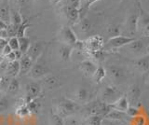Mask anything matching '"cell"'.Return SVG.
<instances>
[{"instance_id":"3","label":"cell","mask_w":149,"mask_h":125,"mask_svg":"<svg viewBox=\"0 0 149 125\" xmlns=\"http://www.w3.org/2000/svg\"><path fill=\"white\" fill-rule=\"evenodd\" d=\"M84 44V50L90 56L91 54L100 52V50H104V41L102 36L95 35L88 38L86 40L83 41Z\"/></svg>"},{"instance_id":"19","label":"cell","mask_w":149,"mask_h":125,"mask_svg":"<svg viewBox=\"0 0 149 125\" xmlns=\"http://www.w3.org/2000/svg\"><path fill=\"white\" fill-rule=\"evenodd\" d=\"M0 20L6 24H10V8L8 1L0 3Z\"/></svg>"},{"instance_id":"25","label":"cell","mask_w":149,"mask_h":125,"mask_svg":"<svg viewBox=\"0 0 149 125\" xmlns=\"http://www.w3.org/2000/svg\"><path fill=\"white\" fill-rule=\"evenodd\" d=\"M88 91L85 88H79L76 94V98H77V104H85L88 100Z\"/></svg>"},{"instance_id":"47","label":"cell","mask_w":149,"mask_h":125,"mask_svg":"<svg viewBox=\"0 0 149 125\" xmlns=\"http://www.w3.org/2000/svg\"><path fill=\"white\" fill-rule=\"evenodd\" d=\"M14 6H23L28 2V0H11Z\"/></svg>"},{"instance_id":"16","label":"cell","mask_w":149,"mask_h":125,"mask_svg":"<svg viewBox=\"0 0 149 125\" xmlns=\"http://www.w3.org/2000/svg\"><path fill=\"white\" fill-rule=\"evenodd\" d=\"M74 48L72 46H69L66 44H61L60 48H59V56L61 60L63 62H68L70 61V59L72 57V53H73Z\"/></svg>"},{"instance_id":"37","label":"cell","mask_w":149,"mask_h":125,"mask_svg":"<svg viewBox=\"0 0 149 125\" xmlns=\"http://www.w3.org/2000/svg\"><path fill=\"white\" fill-rule=\"evenodd\" d=\"M8 44L9 47L11 48L12 50H18L20 49V44H19V38L17 36H13V38H10L8 40Z\"/></svg>"},{"instance_id":"8","label":"cell","mask_w":149,"mask_h":125,"mask_svg":"<svg viewBox=\"0 0 149 125\" xmlns=\"http://www.w3.org/2000/svg\"><path fill=\"white\" fill-rule=\"evenodd\" d=\"M41 92V85L36 81H31L25 85L24 102L27 104L29 102L37 99Z\"/></svg>"},{"instance_id":"4","label":"cell","mask_w":149,"mask_h":125,"mask_svg":"<svg viewBox=\"0 0 149 125\" xmlns=\"http://www.w3.org/2000/svg\"><path fill=\"white\" fill-rule=\"evenodd\" d=\"M134 40V38H130L127 36H118L108 39L107 43L104 44L105 50H118L122 49L126 45H128Z\"/></svg>"},{"instance_id":"20","label":"cell","mask_w":149,"mask_h":125,"mask_svg":"<svg viewBox=\"0 0 149 125\" xmlns=\"http://www.w3.org/2000/svg\"><path fill=\"white\" fill-rule=\"evenodd\" d=\"M140 94H141V91H140L139 87L137 85H133L130 87L128 94L126 96H127V98L129 100V103L134 105L138 102V100L140 98Z\"/></svg>"},{"instance_id":"34","label":"cell","mask_w":149,"mask_h":125,"mask_svg":"<svg viewBox=\"0 0 149 125\" xmlns=\"http://www.w3.org/2000/svg\"><path fill=\"white\" fill-rule=\"evenodd\" d=\"M11 78H12L6 76V75H4V76L1 77V82H0V92H1V91L7 92L8 87L9 85V82H10Z\"/></svg>"},{"instance_id":"21","label":"cell","mask_w":149,"mask_h":125,"mask_svg":"<svg viewBox=\"0 0 149 125\" xmlns=\"http://www.w3.org/2000/svg\"><path fill=\"white\" fill-rule=\"evenodd\" d=\"M138 16L139 14L134 13V14L130 15L129 19L126 22V27H127V31L130 34H133L137 32V22H138Z\"/></svg>"},{"instance_id":"1","label":"cell","mask_w":149,"mask_h":125,"mask_svg":"<svg viewBox=\"0 0 149 125\" xmlns=\"http://www.w3.org/2000/svg\"><path fill=\"white\" fill-rule=\"evenodd\" d=\"M122 49L134 56L136 59L148 56L149 54V36H142L141 38H134L128 45H126Z\"/></svg>"},{"instance_id":"14","label":"cell","mask_w":149,"mask_h":125,"mask_svg":"<svg viewBox=\"0 0 149 125\" xmlns=\"http://www.w3.org/2000/svg\"><path fill=\"white\" fill-rule=\"evenodd\" d=\"M109 105L112 109L120 111V112H126V111L128 110V108H130V103H129L127 96L122 95V96H120L114 104Z\"/></svg>"},{"instance_id":"41","label":"cell","mask_w":149,"mask_h":125,"mask_svg":"<svg viewBox=\"0 0 149 125\" xmlns=\"http://www.w3.org/2000/svg\"><path fill=\"white\" fill-rule=\"evenodd\" d=\"M52 125H64L63 119L57 114H54L52 116Z\"/></svg>"},{"instance_id":"24","label":"cell","mask_w":149,"mask_h":125,"mask_svg":"<svg viewBox=\"0 0 149 125\" xmlns=\"http://www.w3.org/2000/svg\"><path fill=\"white\" fill-rule=\"evenodd\" d=\"M23 22L21 13L16 8H10V24L14 26H20Z\"/></svg>"},{"instance_id":"28","label":"cell","mask_w":149,"mask_h":125,"mask_svg":"<svg viewBox=\"0 0 149 125\" xmlns=\"http://www.w3.org/2000/svg\"><path fill=\"white\" fill-rule=\"evenodd\" d=\"M98 0H80V5H79V12H80V20L84 18V13H85L88 8H90L93 3H95Z\"/></svg>"},{"instance_id":"51","label":"cell","mask_w":149,"mask_h":125,"mask_svg":"<svg viewBox=\"0 0 149 125\" xmlns=\"http://www.w3.org/2000/svg\"><path fill=\"white\" fill-rule=\"evenodd\" d=\"M3 60H4V56H0V64L3 62Z\"/></svg>"},{"instance_id":"11","label":"cell","mask_w":149,"mask_h":125,"mask_svg":"<svg viewBox=\"0 0 149 125\" xmlns=\"http://www.w3.org/2000/svg\"><path fill=\"white\" fill-rule=\"evenodd\" d=\"M43 50H44V44L42 43V41H36V42L31 44L29 50L26 52V55H28L35 64V62L38 60L40 55L43 52Z\"/></svg>"},{"instance_id":"23","label":"cell","mask_w":149,"mask_h":125,"mask_svg":"<svg viewBox=\"0 0 149 125\" xmlns=\"http://www.w3.org/2000/svg\"><path fill=\"white\" fill-rule=\"evenodd\" d=\"M134 66L141 72L147 71L149 69V58L147 56H144L136 59L134 61Z\"/></svg>"},{"instance_id":"35","label":"cell","mask_w":149,"mask_h":125,"mask_svg":"<svg viewBox=\"0 0 149 125\" xmlns=\"http://www.w3.org/2000/svg\"><path fill=\"white\" fill-rule=\"evenodd\" d=\"M102 117L98 115L88 116L87 119V122L88 125H102Z\"/></svg>"},{"instance_id":"26","label":"cell","mask_w":149,"mask_h":125,"mask_svg":"<svg viewBox=\"0 0 149 125\" xmlns=\"http://www.w3.org/2000/svg\"><path fill=\"white\" fill-rule=\"evenodd\" d=\"M19 90H20V81H19L16 78H12L8 87L7 94L10 95H15L19 91Z\"/></svg>"},{"instance_id":"36","label":"cell","mask_w":149,"mask_h":125,"mask_svg":"<svg viewBox=\"0 0 149 125\" xmlns=\"http://www.w3.org/2000/svg\"><path fill=\"white\" fill-rule=\"evenodd\" d=\"M28 108H29L31 114H34V113H37L39 111V108H40V103H38V102L36 101V99L33 100L31 102H29V103L26 104Z\"/></svg>"},{"instance_id":"30","label":"cell","mask_w":149,"mask_h":125,"mask_svg":"<svg viewBox=\"0 0 149 125\" xmlns=\"http://www.w3.org/2000/svg\"><path fill=\"white\" fill-rule=\"evenodd\" d=\"M78 24H79V30H80L84 34L90 32L91 29V22L88 18H85V17L82 18V19L79 21Z\"/></svg>"},{"instance_id":"31","label":"cell","mask_w":149,"mask_h":125,"mask_svg":"<svg viewBox=\"0 0 149 125\" xmlns=\"http://www.w3.org/2000/svg\"><path fill=\"white\" fill-rule=\"evenodd\" d=\"M105 76H106L105 68L102 67V66H98L95 73H94V75L92 76V78L96 82H100V81H102V80H104V78H105Z\"/></svg>"},{"instance_id":"22","label":"cell","mask_w":149,"mask_h":125,"mask_svg":"<svg viewBox=\"0 0 149 125\" xmlns=\"http://www.w3.org/2000/svg\"><path fill=\"white\" fill-rule=\"evenodd\" d=\"M19 74H20V63H19V61L8 63V68L4 75L10 78H16V76L19 75Z\"/></svg>"},{"instance_id":"2","label":"cell","mask_w":149,"mask_h":125,"mask_svg":"<svg viewBox=\"0 0 149 125\" xmlns=\"http://www.w3.org/2000/svg\"><path fill=\"white\" fill-rule=\"evenodd\" d=\"M79 104L76 101L63 98L57 105V115L62 119L71 117L79 109Z\"/></svg>"},{"instance_id":"27","label":"cell","mask_w":149,"mask_h":125,"mask_svg":"<svg viewBox=\"0 0 149 125\" xmlns=\"http://www.w3.org/2000/svg\"><path fill=\"white\" fill-rule=\"evenodd\" d=\"M16 115L20 118H26V117H28V116L31 115V112H30L29 108H28V106H27L25 102H23V103H22L20 105L17 106Z\"/></svg>"},{"instance_id":"5","label":"cell","mask_w":149,"mask_h":125,"mask_svg":"<svg viewBox=\"0 0 149 125\" xmlns=\"http://www.w3.org/2000/svg\"><path fill=\"white\" fill-rule=\"evenodd\" d=\"M120 96H122L120 94L119 90L114 85H108L104 87L102 92V102L107 104L112 105L118 100Z\"/></svg>"},{"instance_id":"52","label":"cell","mask_w":149,"mask_h":125,"mask_svg":"<svg viewBox=\"0 0 149 125\" xmlns=\"http://www.w3.org/2000/svg\"><path fill=\"white\" fill-rule=\"evenodd\" d=\"M36 1H37V2H40V3H42V2H46L47 0H36Z\"/></svg>"},{"instance_id":"17","label":"cell","mask_w":149,"mask_h":125,"mask_svg":"<svg viewBox=\"0 0 149 125\" xmlns=\"http://www.w3.org/2000/svg\"><path fill=\"white\" fill-rule=\"evenodd\" d=\"M105 118L108 119H111V120H114V122H126L130 117L126 114V112H120V111L111 108L108 114L105 116Z\"/></svg>"},{"instance_id":"45","label":"cell","mask_w":149,"mask_h":125,"mask_svg":"<svg viewBox=\"0 0 149 125\" xmlns=\"http://www.w3.org/2000/svg\"><path fill=\"white\" fill-rule=\"evenodd\" d=\"M8 44V40L6 38H0V56H3V50Z\"/></svg>"},{"instance_id":"7","label":"cell","mask_w":149,"mask_h":125,"mask_svg":"<svg viewBox=\"0 0 149 125\" xmlns=\"http://www.w3.org/2000/svg\"><path fill=\"white\" fill-rule=\"evenodd\" d=\"M59 38L62 44H66L74 47L78 41L77 35L70 26H63L59 33Z\"/></svg>"},{"instance_id":"9","label":"cell","mask_w":149,"mask_h":125,"mask_svg":"<svg viewBox=\"0 0 149 125\" xmlns=\"http://www.w3.org/2000/svg\"><path fill=\"white\" fill-rule=\"evenodd\" d=\"M105 70L106 74H108L111 80L116 83H122L126 78L125 70L118 66L112 64L109 67H107V69H105Z\"/></svg>"},{"instance_id":"40","label":"cell","mask_w":149,"mask_h":125,"mask_svg":"<svg viewBox=\"0 0 149 125\" xmlns=\"http://www.w3.org/2000/svg\"><path fill=\"white\" fill-rule=\"evenodd\" d=\"M63 122H64V125H79L78 120L74 118H73L72 116H71V117L65 118L64 120H63Z\"/></svg>"},{"instance_id":"13","label":"cell","mask_w":149,"mask_h":125,"mask_svg":"<svg viewBox=\"0 0 149 125\" xmlns=\"http://www.w3.org/2000/svg\"><path fill=\"white\" fill-rule=\"evenodd\" d=\"M96 64L91 59H85L79 63V68L82 71L83 74H85L86 76L88 77H92L94 75V73L97 69Z\"/></svg>"},{"instance_id":"32","label":"cell","mask_w":149,"mask_h":125,"mask_svg":"<svg viewBox=\"0 0 149 125\" xmlns=\"http://www.w3.org/2000/svg\"><path fill=\"white\" fill-rule=\"evenodd\" d=\"M10 105V101H9L8 97L7 95H0V113L5 112L9 108Z\"/></svg>"},{"instance_id":"33","label":"cell","mask_w":149,"mask_h":125,"mask_svg":"<svg viewBox=\"0 0 149 125\" xmlns=\"http://www.w3.org/2000/svg\"><path fill=\"white\" fill-rule=\"evenodd\" d=\"M32 24H30L29 22H28V21H23L22 24L20 25V26H18V28H17V32H16V36L18 38H23V36H25V31L26 29L28 28L29 26H31Z\"/></svg>"},{"instance_id":"10","label":"cell","mask_w":149,"mask_h":125,"mask_svg":"<svg viewBox=\"0 0 149 125\" xmlns=\"http://www.w3.org/2000/svg\"><path fill=\"white\" fill-rule=\"evenodd\" d=\"M49 69L45 64L40 63H35L29 72V77L32 78L33 80H42L44 77L49 75Z\"/></svg>"},{"instance_id":"39","label":"cell","mask_w":149,"mask_h":125,"mask_svg":"<svg viewBox=\"0 0 149 125\" xmlns=\"http://www.w3.org/2000/svg\"><path fill=\"white\" fill-rule=\"evenodd\" d=\"M138 113H139L138 109L135 108L134 106H130V108H128V110L126 111V114H127L130 118H135V117H137Z\"/></svg>"},{"instance_id":"46","label":"cell","mask_w":149,"mask_h":125,"mask_svg":"<svg viewBox=\"0 0 149 125\" xmlns=\"http://www.w3.org/2000/svg\"><path fill=\"white\" fill-rule=\"evenodd\" d=\"M68 4L67 5L69 6H73L79 8V5H80V0H67Z\"/></svg>"},{"instance_id":"29","label":"cell","mask_w":149,"mask_h":125,"mask_svg":"<svg viewBox=\"0 0 149 125\" xmlns=\"http://www.w3.org/2000/svg\"><path fill=\"white\" fill-rule=\"evenodd\" d=\"M19 44H20V49L19 50H20L23 54H26V52H28V50H29L32 43H31V40L29 38L23 36V38H19Z\"/></svg>"},{"instance_id":"48","label":"cell","mask_w":149,"mask_h":125,"mask_svg":"<svg viewBox=\"0 0 149 125\" xmlns=\"http://www.w3.org/2000/svg\"><path fill=\"white\" fill-rule=\"evenodd\" d=\"M11 52H13V50H11V48L8 46V44H7V45H6V47H5V48H4V50H3V53H2V55L5 57V56H7L8 54L10 53Z\"/></svg>"},{"instance_id":"42","label":"cell","mask_w":149,"mask_h":125,"mask_svg":"<svg viewBox=\"0 0 149 125\" xmlns=\"http://www.w3.org/2000/svg\"><path fill=\"white\" fill-rule=\"evenodd\" d=\"M8 63H9V62H8L7 60L4 58L3 62H2L1 64H0V73H4V74H5V72H6L7 68H8Z\"/></svg>"},{"instance_id":"49","label":"cell","mask_w":149,"mask_h":125,"mask_svg":"<svg viewBox=\"0 0 149 125\" xmlns=\"http://www.w3.org/2000/svg\"><path fill=\"white\" fill-rule=\"evenodd\" d=\"M8 24H6L5 22H3L2 20H0V31H3V30H7L8 28Z\"/></svg>"},{"instance_id":"12","label":"cell","mask_w":149,"mask_h":125,"mask_svg":"<svg viewBox=\"0 0 149 125\" xmlns=\"http://www.w3.org/2000/svg\"><path fill=\"white\" fill-rule=\"evenodd\" d=\"M64 14L70 24H76L80 21V12L78 8L67 5L64 8Z\"/></svg>"},{"instance_id":"38","label":"cell","mask_w":149,"mask_h":125,"mask_svg":"<svg viewBox=\"0 0 149 125\" xmlns=\"http://www.w3.org/2000/svg\"><path fill=\"white\" fill-rule=\"evenodd\" d=\"M107 33H108V35L110 36V38H114V36H119L120 31L118 26H110L107 28Z\"/></svg>"},{"instance_id":"6","label":"cell","mask_w":149,"mask_h":125,"mask_svg":"<svg viewBox=\"0 0 149 125\" xmlns=\"http://www.w3.org/2000/svg\"><path fill=\"white\" fill-rule=\"evenodd\" d=\"M137 31L140 32L143 36H149V14L143 10L140 3H139Z\"/></svg>"},{"instance_id":"15","label":"cell","mask_w":149,"mask_h":125,"mask_svg":"<svg viewBox=\"0 0 149 125\" xmlns=\"http://www.w3.org/2000/svg\"><path fill=\"white\" fill-rule=\"evenodd\" d=\"M19 63H20V74L22 75H25V74L29 73L33 64H34L32 59L26 54H23V56L21 58Z\"/></svg>"},{"instance_id":"18","label":"cell","mask_w":149,"mask_h":125,"mask_svg":"<svg viewBox=\"0 0 149 125\" xmlns=\"http://www.w3.org/2000/svg\"><path fill=\"white\" fill-rule=\"evenodd\" d=\"M41 82L45 88H48V89H50V90L59 87L61 84L58 78L53 75H50V74H49V75H47L46 77L42 78Z\"/></svg>"},{"instance_id":"43","label":"cell","mask_w":149,"mask_h":125,"mask_svg":"<svg viewBox=\"0 0 149 125\" xmlns=\"http://www.w3.org/2000/svg\"><path fill=\"white\" fill-rule=\"evenodd\" d=\"M4 58L6 59L8 62H9V63L14 62V61H17L16 55H15V52H11L9 54H8L7 56H5Z\"/></svg>"},{"instance_id":"44","label":"cell","mask_w":149,"mask_h":125,"mask_svg":"<svg viewBox=\"0 0 149 125\" xmlns=\"http://www.w3.org/2000/svg\"><path fill=\"white\" fill-rule=\"evenodd\" d=\"M102 125H119V122H114V120H111V119L104 118V119H102Z\"/></svg>"},{"instance_id":"50","label":"cell","mask_w":149,"mask_h":125,"mask_svg":"<svg viewBox=\"0 0 149 125\" xmlns=\"http://www.w3.org/2000/svg\"><path fill=\"white\" fill-rule=\"evenodd\" d=\"M51 2V4H53V5H57L60 2H62V0H49Z\"/></svg>"}]
</instances>
